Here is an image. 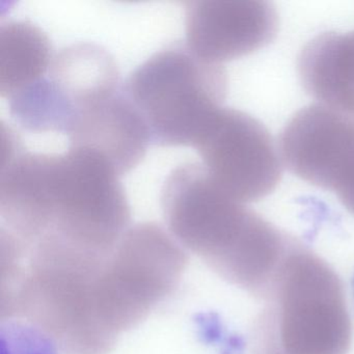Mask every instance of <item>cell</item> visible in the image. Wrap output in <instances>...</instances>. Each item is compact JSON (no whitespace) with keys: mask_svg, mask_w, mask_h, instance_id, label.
I'll return each mask as SVG.
<instances>
[{"mask_svg":"<svg viewBox=\"0 0 354 354\" xmlns=\"http://www.w3.org/2000/svg\"><path fill=\"white\" fill-rule=\"evenodd\" d=\"M120 176L92 151L21 152L0 165L3 229L24 242L53 237L109 254L130 229Z\"/></svg>","mask_w":354,"mask_h":354,"instance_id":"cell-1","label":"cell"},{"mask_svg":"<svg viewBox=\"0 0 354 354\" xmlns=\"http://www.w3.org/2000/svg\"><path fill=\"white\" fill-rule=\"evenodd\" d=\"M169 233L211 270L266 299L296 239L225 194L202 163L176 167L161 189Z\"/></svg>","mask_w":354,"mask_h":354,"instance_id":"cell-2","label":"cell"},{"mask_svg":"<svg viewBox=\"0 0 354 354\" xmlns=\"http://www.w3.org/2000/svg\"><path fill=\"white\" fill-rule=\"evenodd\" d=\"M265 301L252 326V354L349 351L352 323L343 283L324 260L297 240Z\"/></svg>","mask_w":354,"mask_h":354,"instance_id":"cell-3","label":"cell"},{"mask_svg":"<svg viewBox=\"0 0 354 354\" xmlns=\"http://www.w3.org/2000/svg\"><path fill=\"white\" fill-rule=\"evenodd\" d=\"M124 90L153 144L194 148L223 109L227 75L223 65L204 61L186 44H176L140 64Z\"/></svg>","mask_w":354,"mask_h":354,"instance_id":"cell-4","label":"cell"},{"mask_svg":"<svg viewBox=\"0 0 354 354\" xmlns=\"http://www.w3.org/2000/svg\"><path fill=\"white\" fill-rule=\"evenodd\" d=\"M188 264L183 246L156 223L130 227L103 263L94 287L101 329L118 342L173 295Z\"/></svg>","mask_w":354,"mask_h":354,"instance_id":"cell-5","label":"cell"},{"mask_svg":"<svg viewBox=\"0 0 354 354\" xmlns=\"http://www.w3.org/2000/svg\"><path fill=\"white\" fill-rule=\"evenodd\" d=\"M194 149L212 181L244 204L266 198L281 182L279 145L260 121L243 111L219 109Z\"/></svg>","mask_w":354,"mask_h":354,"instance_id":"cell-6","label":"cell"},{"mask_svg":"<svg viewBox=\"0 0 354 354\" xmlns=\"http://www.w3.org/2000/svg\"><path fill=\"white\" fill-rule=\"evenodd\" d=\"M283 165L302 181L333 192L354 215V120L323 105L291 118L279 142Z\"/></svg>","mask_w":354,"mask_h":354,"instance_id":"cell-7","label":"cell"},{"mask_svg":"<svg viewBox=\"0 0 354 354\" xmlns=\"http://www.w3.org/2000/svg\"><path fill=\"white\" fill-rule=\"evenodd\" d=\"M277 10L262 0H196L185 9L186 46L201 59L223 65L252 55L274 40Z\"/></svg>","mask_w":354,"mask_h":354,"instance_id":"cell-8","label":"cell"},{"mask_svg":"<svg viewBox=\"0 0 354 354\" xmlns=\"http://www.w3.org/2000/svg\"><path fill=\"white\" fill-rule=\"evenodd\" d=\"M66 136L69 148L92 151L107 161L120 177L136 169L151 142L148 127L125 90L78 111Z\"/></svg>","mask_w":354,"mask_h":354,"instance_id":"cell-9","label":"cell"},{"mask_svg":"<svg viewBox=\"0 0 354 354\" xmlns=\"http://www.w3.org/2000/svg\"><path fill=\"white\" fill-rule=\"evenodd\" d=\"M297 71L318 104L354 120V30L313 39L298 57Z\"/></svg>","mask_w":354,"mask_h":354,"instance_id":"cell-10","label":"cell"},{"mask_svg":"<svg viewBox=\"0 0 354 354\" xmlns=\"http://www.w3.org/2000/svg\"><path fill=\"white\" fill-rule=\"evenodd\" d=\"M48 78L67 109L68 126L78 111L124 86L111 53L93 43L62 49L53 57Z\"/></svg>","mask_w":354,"mask_h":354,"instance_id":"cell-11","label":"cell"},{"mask_svg":"<svg viewBox=\"0 0 354 354\" xmlns=\"http://www.w3.org/2000/svg\"><path fill=\"white\" fill-rule=\"evenodd\" d=\"M51 45L41 28L26 20L0 26V96L9 100L46 77Z\"/></svg>","mask_w":354,"mask_h":354,"instance_id":"cell-12","label":"cell"},{"mask_svg":"<svg viewBox=\"0 0 354 354\" xmlns=\"http://www.w3.org/2000/svg\"><path fill=\"white\" fill-rule=\"evenodd\" d=\"M1 354H57L55 342L42 329L21 319H5L0 324Z\"/></svg>","mask_w":354,"mask_h":354,"instance_id":"cell-13","label":"cell"}]
</instances>
